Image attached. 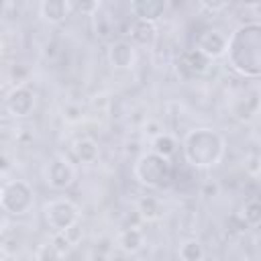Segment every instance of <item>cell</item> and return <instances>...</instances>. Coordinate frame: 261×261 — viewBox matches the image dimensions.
Masks as SVG:
<instances>
[{
	"instance_id": "21",
	"label": "cell",
	"mask_w": 261,
	"mask_h": 261,
	"mask_svg": "<svg viewBox=\"0 0 261 261\" xmlns=\"http://www.w3.org/2000/svg\"><path fill=\"white\" fill-rule=\"evenodd\" d=\"M61 253L59 249L53 245V241H47L43 245H39L37 253H35V261H61Z\"/></svg>"
},
{
	"instance_id": "22",
	"label": "cell",
	"mask_w": 261,
	"mask_h": 261,
	"mask_svg": "<svg viewBox=\"0 0 261 261\" xmlns=\"http://www.w3.org/2000/svg\"><path fill=\"white\" fill-rule=\"evenodd\" d=\"M51 241H53V245L59 249V253H61L63 257H65V255H67V253H69V251L75 247V245H73V243L67 239V234H65V232H55Z\"/></svg>"
},
{
	"instance_id": "9",
	"label": "cell",
	"mask_w": 261,
	"mask_h": 261,
	"mask_svg": "<svg viewBox=\"0 0 261 261\" xmlns=\"http://www.w3.org/2000/svg\"><path fill=\"white\" fill-rule=\"evenodd\" d=\"M108 63L112 69H118V71H124V69H130L137 61V49L130 41H124V39H118L114 43L108 45Z\"/></svg>"
},
{
	"instance_id": "2",
	"label": "cell",
	"mask_w": 261,
	"mask_h": 261,
	"mask_svg": "<svg viewBox=\"0 0 261 261\" xmlns=\"http://www.w3.org/2000/svg\"><path fill=\"white\" fill-rule=\"evenodd\" d=\"M181 151H184L186 163H190L192 167L206 169L222 161L226 151V141L218 130L208 126H198L184 135Z\"/></svg>"
},
{
	"instance_id": "24",
	"label": "cell",
	"mask_w": 261,
	"mask_h": 261,
	"mask_svg": "<svg viewBox=\"0 0 261 261\" xmlns=\"http://www.w3.org/2000/svg\"><path fill=\"white\" fill-rule=\"evenodd\" d=\"M63 118H65L67 122H77V120H82V108H80V106H73V104H67V106L63 108Z\"/></svg>"
},
{
	"instance_id": "15",
	"label": "cell",
	"mask_w": 261,
	"mask_h": 261,
	"mask_svg": "<svg viewBox=\"0 0 261 261\" xmlns=\"http://www.w3.org/2000/svg\"><path fill=\"white\" fill-rule=\"evenodd\" d=\"M116 245H118V249L120 251H124V253H139L141 249H143V245H145V234H143V230L141 228H137V226H128V228H122L120 232H118V237H116Z\"/></svg>"
},
{
	"instance_id": "17",
	"label": "cell",
	"mask_w": 261,
	"mask_h": 261,
	"mask_svg": "<svg viewBox=\"0 0 261 261\" xmlns=\"http://www.w3.org/2000/svg\"><path fill=\"white\" fill-rule=\"evenodd\" d=\"M261 108V94L259 92H251L247 94L245 98H241L237 104H234V116L239 120H251Z\"/></svg>"
},
{
	"instance_id": "23",
	"label": "cell",
	"mask_w": 261,
	"mask_h": 261,
	"mask_svg": "<svg viewBox=\"0 0 261 261\" xmlns=\"http://www.w3.org/2000/svg\"><path fill=\"white\" fill-rule=\"evenodd\" d=\"M71 6H73V12H84L90 16H94L100 10V2H71Z\"/></svg>"
},
{
	"instance_id": "26",
	"label": "cell",
	"mask_w": 261,
	"mask_h": 261,
	"mask_svg": "<svg viewBox=\"0 0 261 261\" xmlns=\"http://www.w3.org/2000/svg\"><path fill=\"white\" fill-rule=\"evenodd\" d=\"M247 8H249V10H253V12H255V14L261 18V2H253V4H249Z\"/></svg>"
},
{
	"instance_id": "8",
	"label": "cell",
	"mask_w": 261,
	"mask_h": 261,
	"mask_svg": "<svg viewBox=\"0 0 261 261\" xmlns=\"http://www.w3.org/2000/svg\"><path fill=\"white\" fill-rule=\"evenodd\" d=\"M212 59L204 55L198 47L184 49L177 57V71H181L184 77H200L210 69Z\"/></svg>"
},
{
	"instance_id": "4",
	"label": "cell",
	"mask_w": 261,
	"mask_h": 261,
	"mask_svg": "<svg viewBox=\"0 0 261 261\" xmlns=\"http://www.w3.org/2000/svg\"><path fill=\"white\" fill-rule=\"evenodd\" d=\"M0 206L10 216H24L35 206V192L24 179H8L0 190Z\"/></svg>"
},
{
	"instance_id": "1",
	"label": "cell",
	"mask_w": 261,
	"mask_h": 261,
	"mask_svg": "<svg viewBox=\"0 0 261 261\" xmlns=\"http://www.w3.org/2000/svg\"><path fill=\"white\" fill-rule=\"evenodd\" d=\"M228 65L243 77H261V20L239 24L228 35Z\"/></svg>"
},
{
	"instance_id": "19",
	"label": "cell",
	"mask_w": 261,
	"mask_h": 261,
	"mask_svg": "<svg viewBox=\"0 0 261 261\" xmlns=\"http://www.w3.org/2000/svg\"><path fill=\"white\" fill-rule=\"evenodd\" d=\"M175 147H177V143H175V139L169 133H159L157 137L151 139V151L161 155V157L169 159L175 153Z\"/></svg>"
},
{
	"instance_id": "14",
	"label": "cell",
	"mask_w": 261,
	"mask_h": 261,
	"mask_svg": "<svg viewBox=\"0 0 261 261\" xmlns=\"http://www.w3.org/2000/svg\"><path fill=\"white\" fill-rule=\"evenodd\" d=\"M130 35V43L133 45H141V47H151L157 39V24L155 22H147V20H135L128 29Z\"/></svg>"
},
{
	"instance_id": "5",
	"label": "cell",
	"mask_w": 261,
	"mask_h": 261,
	"mask_svg": "<svg viewBox=\"0 0 261 261\" xmlns=\"http://www.w3.org/2000/svg\"><path fill=\"white\" fill-rule=\"evenodd\" d=\"M43 218H45V224L53 230V234L63 232L80 222V208L75 202L67 198H55L43 206Z\"/></svg>"
},
{
	"instance_id": "16",
	"label": "cell",
	"mask_w": 261,
	"mask_h": 261,
	"mask_svg": "<svg viewBox=\"0 0 261 261\" xmlns=\"http://www.w3.org/2000/svg\"><path fill=\"white\" fill-rule=\"evenodd\" d=\"M137 212H139V216L143 220L155 222V220H159L163 216V204H161V200L157 196H143L137 202Z\"/></svg>"
},
{
	"instance_id": "20",
	"label": "cell",
	"mask_w": 261,
	"mask_h": 261,
	"mask_svg": "<svg viewBox=\"0 0 261 261\" xmlns=\"http://www.w3.org/2000/svg\"><path fill=\"white\" fill-rule=\"evenodd\" d=\"M241 216H243V222L249 224V226L261 224V200L245 202V206L241 208Z\"/></svg>"
},
{
	"instance_id": "12",
	"label": "cell",
	"mask_w": 261,
	"mask_h": 261,
	"mask_svg": "<svg viewBox=\"0 0 261 261\" xmlns=\"http://www.w3.org/2000/svg\"><path fill=\"white\" fill-rule=\"evenodd\" d=\"M71 12H73V6L69 0H43V2H39V14L49 24H61Z\"/></svg>"
},
{
	"instance_id": "11",
	"label": "cell",
	"mask_w": 261,
	"mask_h": 261,
	"mask_svg": "<svg viewBox=\"0 0 261 261\" xmlns=\"http://www.w3.org/2000/svg\"><path fill=\"white\" fill-rule=\"evenodd\" d=\"M165 8H167L165 0H133L128 4V10L135 16V20H147V22H157L163 16Z\"/></svg>"
},
{
	"instance_id": "10",
	"label": "cell",
	"mask_w": 261,
	"mask_h": 261,
	"mask_svg": "<svg viewBox=\"0 0 261 261\" xmlns=\"http://www.w3.org/2000/svg\"><path fill=\"white\" fill-rule=\"evenodd\" d=\"M196 47L208 55L210 59H216V57H222L226 55V49H228V37L220 31V29H206L198 41H196Z\"/></svg>"
},
{
	"instance_id": "25",
	"label": "cell",
	"mask_w": 261,
	"mask_h": 261,
	"mask_svg": "<svg viewBox=\"0 0 261 261\" xmlns=\"http://www.w3.org/2000/svg\"><path fill=\"white\" fill-rule=\"evenodd\" d=\"M198 6L204 8V10H208L210 14H216L220 10H226L230 4L228 2H206V0H202V2H198Z\"/></svg>"
},
{
	"instance_id": "7",
	"label": "cell",
	"mask_w": 261,
	"mask_h": 261,
	"mask_svg": "<svg viewBox=\"0 0 261 261\" xmlns=\"http://www.w3.org/2000/svg\"><path fill=\"white\" fill-rule=\"evenodd\" d=\"M37 106V96L27 86H14L6 96V110L14 118H27Z\"/></svg>"
},
{
	"instance_id": "6",
	"label": "cell",
	"mask_w": 261,
	"mask_h": 261,
	"mask_svg": "<svg viewBox=\"0 0 261 261\" xmlns=\"http://www.w3.org/2000/svg\"><path fill=\"white\" fill-rule=\"evenodd\" d=\"M45 181L53 190H67L75 181V167L69 159L57 155L45 167Z\"/></svg>"
},
{
	"instance_id": "13",
	"label": "cell",
	"mask_w": 261,
	"mask_h": 261,
	"mask_svg": "<svg viewBox=\"0 0 261 261\" xmlns=\"http://www.w3.org/2000/svg\"><path fill=\"white\" fill-rule=\"evenodd\" d=\"M71 153H73V157H75L80 163H84V165H92V163H96V161L100 159V147H98V143H96L94 139H90V137L75 139L73 145H71Z\"/></svg>"
},
{
	"instance_id": "27",
	"label": "cell",
	"mask_w": 261,
	"mask_h": 261,
	"mask_svg": "<svg viewBox=\"0 0 261 261\" xmlns=\"http://www.w3.org/2000/svg\"><path fill=\"white\" fill-rule=\"evenodd\" d=\"M90 261H106V255H104L102 251H96V253H92Z\"/></svg>"
},
{
	"instance_id": "3",
	"label": "cell",
	"mask_w": 261,
	"mask_h": 261,
	"mask_svg": "<svg viewBox=\"0 0 261 261\" xmlns=\"http://www.w3.org/2000/svg\"><path fill=\"white\" fill-rule=\"evenodd\" d=\"M133 175L141 186L157 190V188H165L173 179V165L167 157L147 151L137 157L133 165Z\"/></svg>"
},
{
	"instance_id": "18",
	"label": "cell",
	"mask_w": 261,
	"mask_h": 261,
	"mask_svg": "<svg viewBox=\"0 0 261 261\" xmlns=\"http://www.w3.org/2000/svg\"><path fill=\"white\" fill-rule=\"evenodd\" d=\"M179 261H202L204 259V247L198 239H186L177 247Z\"/></svg>"
}]
</instances>
